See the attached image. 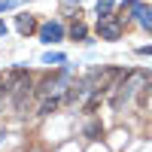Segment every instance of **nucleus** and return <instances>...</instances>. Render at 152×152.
<instances>
[{"mask_svg":"<svg viewBox=\"0 0 152 152\" xmlns=\"http://www.w3.org/2000/svg\"><path fill=\"white\" fill-rule=\"evenodd\" d=\"M31 88H34V82H31V76L24 73V70H15V73L9 76L6 91L12 94V104H15V110H18V113L24 110V100L31 97Z\"/></svg>","mask_w":152,"mask_h":152,"instance_id":"obj_1","label":"nucleus"},{"mask_svg":"<svg viewBox=\"0 0 152 152\" xmlns=\"http://www.w3.org/2000/svg\"><path fill=\"white\" fill-rule=\"evenodd\" d=\"M97 34L100 37H104V40H119V37H122V24L116 21V18H100L97 21Z\"/></svg>","mask_w":152,"mask_h":152,"instance_id":"obj_2","label":"nucleus"},{"mask_svg":"<svg viewBox=\"0 0 152 152\" xmlns=\"http://www.w3.org/2000/svg\"><path fill=\"white\" fill-rule=\"evenodd\" d=\"M40 37H43L46 43H58L61 37H64V28H61L58 21H49V24H43V28H40Z\"/></svg>","mask_w":152,"mask_h":152,"instance_id":"obj_3","label":"nucleus"},{"mask_svg":"<svg viewBox=\"0 0 152 152\" xmlns=\"http://www.w3.org/2000/svg\"><path fill=\"white\" fill-rule=\"evenodd\" d=\"M67 82V73H58V76H49V79H43V85L37 88L40 94H52V91H58V85H64Z\"/></svg>","mask_w":152,"mask_h":152,"instance_id":"obj_4","label":"nucleus"},{"mask_svg":"<svg viewBox=\"0 0 152 152\" xmlns=\"http://www.w3.org/2000/svg\"><path fill=\"white\" fill-rule=\"evenodd\" d=\"M58 104H61L58 97H52V94H46V100L40 104V113H37V116H49V113H55V110H58Z\"/></svg>","mask_w":152,"mask_h":152,"instance_id":"obj_5","label":"nucleus"},{"mask_svg":"<svg viewBox=\"0 0 152 152\" xmlns=\"http://www.w3.org/2000/svg\"><path fill=\"white\" fill-rule=\"evenodd\" d=\"M15 24H18V31H21V34H34V31H37V21H34L31 15H18Z\"/></svg>","mask_w":152,"mask_h":152,"instance_id":"obj_6","label":"nucleus"},{"mask_svg":"<svg viewBox=\"0 0 152 152\" xmlns=\"http://www.w3.org/2000/svg\"><path fill=\"white\" fill-rule=\"evenodd\" d=\"M110 9H113V0H97V15L100 18H110Z\"/></svg>","mask_w":152,"mask_h":152,"instance_id":"obj_7","label":"nucleus"},{"mask_svg":"<svg viewBox=\"0 0 152 152\" xmlns=\"http://www.w3.org/2000/svg\"><path fill=\"white\" fill-rule=\"evenodd\" d=\"M100 131H104V128H100V122H91V125L85 128V137H88V140H97V134H100Z\"/></svg>","mask_w":152,"mask_h":152,"instance_id":"obj_8","label":"nucleus"},{"mask_svg":"<svg viewBox=\"0 0 152 152\" xmlns=\"http://www.w3.org/2000/svg\"><path fill=\"white\" fill-rule=\"evenodd\" d=\"M70 37H73V40H82V37H85V24H82V21H76L73 28H70Z\"/></svg>","mask_w":152,"mask_h":152,"instance_id":"obj_9","label":"nucleus"},{"mask_svg":"<svg viewBox=\"0 0 152 152\" xmlns=\"http://www.w3.org/2000/svg\"><path fill=\"white\" fill-rule=\"evenodd\" d=\"M140 55H152V46H143V49H140Z\"/></svg>","mask_w":152,"mask_h":152,"instance_id":"obj_10","label":"nucleus"},{"mask_svg":"<svg viewBox=\"0 0 152 152\" xmlns=\"http://www.w3.org/2000/svg\"><path fill=\"white\" fill-rule=\"evenodd\" d=\"M0 91H6V82H3V76H0Z\"/></svg>","mask_w":152,"mask_h":152,"instance_id":"obj_11","label":"nucleus"},{"mask_svg":"<svg viewBox=\"0 0 152 152\" xmlns=\"http://www.w3.org/2000/svg\"><path fill=\"white\" fill-rule=\"evenodd\" d=\"M0 34H6V24H3V21H0Z\"/></svg>","mask_w":152,"mask_h":152,"instance_id":"obj_12","label":"nucleus"},{"mask_svg":"<svg viewBox=\"0 0 152 152\" xmlns=\"http://www.w3.org/2000/svg\"><path fill=\"white\" fill-rule=\"evenodd\" d=\"M0 9H9V3H0Z\"/></svg>","mask_w":152,"mask_h":152,"instance_id":"obj_13","label":"nucleus"}]
</instances>
